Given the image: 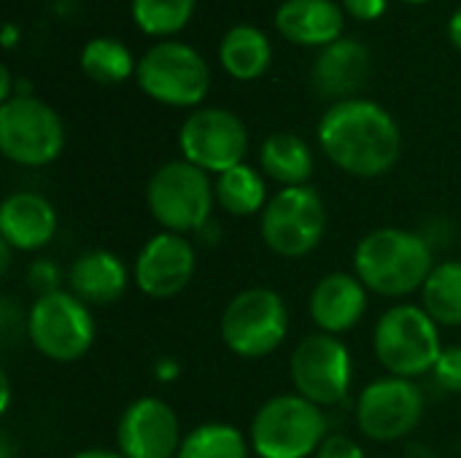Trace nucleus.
Here are the masks:
<instances>
[{
	"label": "nucleus",
	"instance_id": "28",
	"mask_svg": "<svg viewBox=\"0 0 461 458\" xmlns=\"http://www.w3.org/2000/svg\"><path fill=\"white\" fill-rule=\"evenodd\" d=\"M435 383L448 391V394H461V346H446L435 370H432Z\"/></svg>",
	"mask_w": 461,
	"mask_h": 458
},
{
	"label": "nucleus",
	"instance_id": "38",
	"mask_svg": "<svg viewBox=\"0 0 461 458\" xmlns=\"http://www.w3.org/2000/svg\"><path fill=\"white\" fill-rule=\"evenodd\" d=\"M402 3H413V5H419V3H427V0H402Z\"/></svg>",
	"mask_w": 461,
	"mask_h": 458
},
{
	"label": "nucleus",
	"instance_id": "19",
	"mask_svg": "<svg viewBox=\"0 0 461 458\" xmlns=\"http://www.w3.org/2000/svg\"><path fill=\"white\" fill-rule=\"evenodd\" d=\"M346 11L335 0H284L276 11V30L297 46H330L343 38Z\"/></svg>",
	"mask_w": 461,
	"mask_h": 458
},
{
	"label": "nucleus",
	"instance_id": "35",
	"mask_svg": "<svg viewBox=\"0 0 461 458\" xmlns=\"http://www.w3.org/2000/svg\"><path fill=\"white\" fill-rule=\"evenodd\" d=\"M8 405H11V381H8V375L3 373V375H0V410L8 413Z\"/></svg>",
	"mask_w": 461,
	"mask_h": 458
},
{
	"label": "nucleus",
	"instance_id": "24",
	"mask_svg": "<svg viewBox=\"0 0 461 458\" xmlns=\"http://www.w3.org/2000/svg\"><path fill=\"white\" fill-rule=\"evenodd\" d=\"M249 435L224 421H208L184 435L176 458H251Z\"/></svg>",
	"mask_w": 461,
	"mask_h": 458
},
{
	"label": "nucleus",
	"instance_id": "26",
	"mask_svg": "<svg viewBox=\"0 0 461 458\" xmlns=\"http://www.w3.org/2000/svg\"><path fill=\"white\" fill-rule=\"evenodd\" d=\"M138 62L130 49L113 38H92L81 49V70L97 84H122L135 73Z\"/></svg>",
	"mask_w": 461,
	"mask_h": 458
},
{
	"label": "nucleus",
	"instance_id": "29",
	"mask_svg": "<svg viewBox=\"0 0 461 458\" xmlns=\"http://www.w3.org/2000/svg\"><path fill=\"white\" fill-rule=\"evenodd\" d=\"M27 283L30 289L35 292V297H43V294H54L62 286V270L51 262V259H35L30 267H27Z\"/></svg>",
	"mask_w": 461,
	"mask_h": 458
},
{
	"label": "nucleus",
	"instance_id": "18",
	"mask_svg": "<svg viewBox=\"0 0 461 458\" xmlns=\"http://www.w3.org/2000/svg\"><path fill=\"white\" fill-rule=\"evenodd\" d=\"M65 281V289L76 294L84 305L105 308L124 297L130 286V270L119 254L108 248H92L70 262Z\"/></svg>",
	"mask_w": 461,
	"mask_h": 458
},
{
	"label": "nucleus",
	"instance_id": "1",
	"mask_svg": "<svg viewBox=\"0 0 461 458\" xmlns=\"http://www.w3.org/2000/svg\"><path fill=\"white\" fill-rule=\"evenodd\" d=\"M316 135L324 157L354 178H381L402 154V132L394 116L365 97L332 103Z\"/></svg>",
	"mask_w": 461,
	"mask_h": 458
},
{
	"label": "nucleus",
	"instance_id": "12",
	"mask_svg": "<svg viewBox=\"0 0 461 458\" xmlns=\"http://www.w3.org/2000/svg\"><path fill=\"white\" fill-rule=\"evenodd\" d=\"M424 391L416 381L381 375L370 381L354 405L357 429L370 443H397L405 440L424 418Z\"/></svg>",
	"mask_w": 461,
	"mask_h": 458
},
{
	"label": "nucleus",
	"instance_id": "22",
	"mask_svg": "<svg viewBox=\"0 0 461 458\" xmlns=\"http://www.w3.org/2000/svg\"><path fill=\"white\" fill-rule=\"evenodd\" d=\"M270 59H273V46L267 35L254 24L230 27L219 43V62L238 81H254L265 76Z\"/></svg>",
	"mask_w": 461,
	"mask_h": 458
},
{
	"label": "nucleus",
	"instance_id": "23",
	"mask_svg": "<svg viewBox=\"0 0 461 458\" xmlns=\"http://www.w3.org/2000/svg\"><path fill=\"white\" fill-rule=\"evenodd\" d=\"M216 189V205L232 216V219H251L259 216L267 205V184L265 175L251 167V165H238L221 175H216L213 181Z\"/></svg>",
	"mask_w": 461,
	"mask_h": 458
},
{
	"label": "nucleus",
	"instance_id": "13",
	"mask_svg": "<svg viewBox=\"0 0 461 458\" xmlns=\"http://www.w3.org/2000/svg\"><path fill=\"white\" fill-rule=\"evenodd\" d=\"M181 159L221 175L243 165L249 151V130L238 113L227 108H194L178 130Z\"/></svg>",
	"mask_w": 461,
	"mask_h": 458
},
{
	"label": "nucleus",
	"instance_id": "33",
	"mask_svg": "<svg viewBox=\"0 0 461 458\" xmlns=\"http://www.w3.org/2000/svg\"><path fill=\"white\" fill-rule=\"evenodd\" d=\"M70 458H124L119 451H111V448H86V451H78Z\"/></svg>",
	"mask_w": 461,
	"mask_h": 458
},
{
	"label": "nucleus",
	"instance_id": "7",
	"mask_svg": "<svg viewBox=\"0 0 461 458\" xmlns=\"http://www.w3.org/2000/svg\"><path fill=\"white\" fill-rule=\"evenodd\" d=\"M27 340L49 362L70 364L84 359L95 346V316L68 289L35 297L27 310Z\"/></svg>",
	"mask_w": 461,
	"mask_h": 458
},
{
	"label": "nucleus",
	"instance_id": "34",
	"mask_svg": "<svg viewBox=\"0 0 461 458\" xmlns=\"http://www.w3.org/2000/svg\"><path fill=\"white\" fill-rule=\"evenodd\" d=\"M448 38H451V43L461 51V8L451 16V22H448Z\"/></svg>",
	"mask_w": 461,
	"mask_h": 458
},
{
	"label": "nucleus",
	"instance_id": "8",
	"mask_svg": "<svg viewBox=\"0 0 461 458\" xmlns=\"http://www.w3.org/2000/svg\"><path fill=\"white\" fill-rule=\"evenodd\" d=\"M327 235V205L308 186L278 189L259 213V238L281 259H303L313 254Z\"/></svg>",
	"mask_w": 461,
	"mask_h": 458
},
{
	"label": "nucleus",
	"instance_id": "17",
	"mask_svg": "<svg viewBox=\"0 0 461 458\" xmlns=\"http://www.w3.org/2000/svg\"><path fill=\"white\" fill-rule=\"evenodd\" d=\"M54 205L38 192H14L0 205V240L19 254L46 248L57 235Z\"/></svg>",
	"mask_w": 461,
	"mask_h": 458
},
{
	"label": "nucleus",
	"instance_id": "16",
	"mask_svg": "<svg viewBox=\"0 0 461 458\" xmlns=\"http://www.w3.org/2000/svg\"><path fill=\"white\" fill-rule=\"evenodd\" d=\"M370 292L354 273H330L316 281L308 297V316L316 332L343 337L367 313Z\"/></svg>",
	"mask_w": 461,
	"mask_h": 458
},
{
	"label": "nucleus",
	"instance_id": "21",
	"mask_svg": "<svg viewBox=\"0 0 461 458\" xmlns=\"http://www.w3.org/2000/svg\"><path fill=\"white\" fill-rule=\"evenodd\" d=\"M259 170L265 178L286 186H308L316 170L311 146L294 132H273L259 146Z\"/></svg>",
	"mask_w": 461,
	"mask_h": 458
},
{
	"label": "nucleus",
	"instance_id": "15",
	"mask_svg": "<svg viewBox=\"0 0 461 458\" xmlns=\"http://www.w3.org/2000/svg\"><path fill=\"white\" fill-rule=\"evenodd\" d=\"M181 443L178 413L159 397H138L119 416L116 451L124 458H176Z\"/></svg>",
	"mask_w": 461,
	"mask_h": 458
},
{
	"label": "nucleus",
	"instance_id": "2",
	"mask_svg": "<svg viewBox=\"0 0 461 458\" xmlns=\"http://www.w3.org/2000/svg\"><path fill=\"white\" fill-rule=\"evenodd\" d=\"M435 265L429 240L402 227H378L354 248V275L367 292L389 300L421 292Z\"/></svg>",
	"mask_w": 461,
	"mask_h": 458
},
{
	"label": "nucleus",
	"instance_id": "27",
	"mask_svg": "<svg viewBox=\"0 0 461 458\" xmlns=\"http://www.w3.org/2000/svg\"><path fill=\"white\" fill-rule=\"evenodd\" d=\"M197 0H132L130 13L140 32L165 38L184 30L194 13Z\"/></svg>",
	"mask_w": 461,
	"mask_h": 458
},
{
	"label": "nucleus",
	"instance_id": "30",
	"mask_svg": "<svg viewBox=\"0 0 461 458\" xmlns=\"http://www.w3.org/2000/svg\"><path fill=\"white\" fill-rule=\"evenodd\" d=\"M313 458H367L365 448L348 435H327Z\"/></svg>",
	"mask_w": 461,
	"mask_h": 458
},
{
	"label": "nucleus",
	"instance_id": "32",
	"mask_svg": "<svg viewBox=\"0 0 461 458\" xmlns=\"http://www.w3.org/2000/svg\"><path fill=\"white\" fill-rule=\"evenodd\" d=\"M178 375H181V364H178L173 356L157 359V364H154V378H157L159 383H173Z\"/></svg>",
	"mask_w": 461,
	"mask_h": 458
},
{
	"label": "nucleus",
	"instance_id": "31",
	"mask_svg": "<svg viewBox=\"0 0 461 458\" xmlns=\"http://www.w3.org/2000/svg\"><path fill=\"white\" fill-rule=\"evenodd\" d=\"M343 11L359 22H375L386 11V0H343Z\"/></svg>",
	"mask_w": 461,
	"mask_h": 458
},
{
	"label": "nucleus",
	"instance_id": "10",
	"mask_svg": "<svg viewBox=\"0 0 461 458\" xmlns=\"http://www.w3.org/2000/svg\"><path fill=\"white\" fill-rule=\"evenodd\" d=\"M65 148V124L59 113L32 97L16 94L0 103V151L22 167H46Z\"/></svg>",
	"mask_w": 461,
	"mask_h": 458
},
{
	"label": "nucleus",
	"instance_id": "6",
	"mask_svg": "<svg viewBox=\"0 0 461 458\" xmlns=\"http://www.w3.org/2000/svg\"><path fill=\"white\" fill-rule=\"evenodd\" d=\"M292 327L286 300L267 286L238 292L221 310L219 335L230 354L240 359H265L276 354Z\"/></svg>",
	"mask_w": 461,
	"mask_h": 458
},
{
	"label": "nucleus",
	"instance_id": "25",
	"mask_svg": "<svg viewBox=\"0 0 461 458\" xmlns=\"http://www.w3.org/2000/svg\"><path fill=\"white\" fill-rule=\"evenodd\" d=\"M419 294L438 327H461V262H438Z\"/></svg>",
	"mask_w": 461,
	"mask_h": 458
},
{
	"label": "nucleus",
	"instance_id": "37",
	"mask_svg": "<svg viewBox=\"0 0 461 458\" xmlns=\"http://www.w3.org/2000/svg\"><path fill=\"white\" fill-rule=\"evenodd\" d=\"M16 38H19V30H16V24L8 22V24L3 27V46H5V49H14V46H16Z\"/></svg>",
	"mask_w": 461,
	"mask_h": 458
},
{
	"label": "nucleus",
	"instance_id": "5",
	"mask_svg": "<svg viewBox=\"0 0 461 458\" xmlns=\"http://www.w3.org/2000/svg\"><path fill=\"white\" fill-rule=\"evenodd\" d=\"M324 440V410L294 391L262 402L249 427L251 451L259 458H313Z\"/></svg>",
	"mask_w": 461,
	"mask_h": 458
},
{
	"label": "nucleus",
	"instance_id": "3",
	"mask_svg": "<svg viewBox=\"0 0 461 458\" xmlns=\"http://www.w3.org/2000/svg\"><path fill=\"white\" fill-rule=\"evenodd\" d=\"M443 348L440 327L421 305H392L375 321L373 351L386 375L416 381L435 370Z\"/></svg>",
	"mask_w": 461,
	"mask_h": 458
},
{
	"label": "nucleus",
	"instance_id": "4",
	"mask_svg": "<svg viewBox=\"0 0 461 458\" xmlns=\"http://www.w3.org/2000/svg\"><path fill=\"white\" fill-rule=\"evenodd\" d=\"M216 189L205 170L186 159L159 165L146 184V208L165 232L197 235L211 224Z\"/></svg>",
	"mask_w": 461,
	"mask_h": 458
},
{
	"label": "nucleus",
	"instance_id": "11",
	"mask_svg": "<svg viewBox=\"0 0 461 458\" xmlns=\"http://www.w3.org/2000/svg\"><path fill=\"white\" fill-rule=\"evenodd\" d=\"M289 378L294 394L316 408H338L354 383V356L348 346L324 332L305 335L289 356Z\"/></svg>",
	"mask_w": 461,
	"mask_h": 458
},
{
	"label": "nucleus",
	"instance_id": "9",
	"mask_svg": "<svg viewBox=\"0 0 461 458\" xmlns=\"http://www.w3.org/2000/svg\"><path fill=\"white\" fill-rule=\"evenodd\" d=\"M146 97L170 108H197L211 89V70L203 54L181 40L154 43L135 67Z\"/></svg>",
	"mask_w": 461,
	"mask_h": 458
},
{
	"label": "nucleus",
	"instance_id": "14",
	"mask_svg": "<svg viewBox=\"0 0 461 458\" xmlns=\"http://www.w3.org/2000/svg\"><path fill=\"white\" fill-rule=\"evenodd\" d=\"M197 273V248L186 235L159 229L151 235L135 262H132V283L149 300H173L194 281Z\"/></svg>",
	"mask_w": 461,
	"mask_h": 458
},
{
	"label": "nucleus",
	"instance_id": "36",
	"mask_svg": "<svg viewBox=\"0 0 461 458\" xmlns=\"http://www.w3.org/2000/svg\"><path fill=\"white\" fill-rule=\"evenodd\" d=\"M0 100H3V103L11 100V70H8L5 65L0 67Z\"/></svg>",
	"mask_w": 461,
	"mask_h": 458
},
{
	"label": "nucleus",
	"instance_id": "20",
	"mask_svg": "<svg viewBox=\"0 0 461 458\" xmlns=\"http://www.w3.org/2000/svg\"><path fill=\"white\" fill-rule=\"evenodd\" d=\"M367 46L354 38H340L319 51L313 62V86L321 97H332L335 103H340L354 97V92L367 81Z\"/></svg>",
	"mask_w": 461,
	"mask_h": 458
}]
</instances>
